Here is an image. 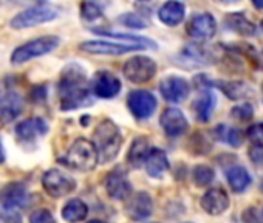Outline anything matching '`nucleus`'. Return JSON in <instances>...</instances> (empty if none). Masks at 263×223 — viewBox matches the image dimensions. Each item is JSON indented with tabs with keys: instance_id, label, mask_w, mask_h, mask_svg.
<instances>
[{
	"instance_id": "38",
	"label": "nucleus",
	"mask_w": 263,
	"mask_h": 223,
	"mask_svg": "<svg viewBox=\"0 0 263 223\" xmlns=\"http://www.w3.org/2000/svg\"><path fill=\"white\" fill-rule=\"evenodd\" d=\"M0 223H22V217L19 212L5 211L2 215H0Z\"/></svg>"
},
{
	"instance_id": "26",
	"label": "nucleus",
	"mask_w": 263,
	"mask_h": 223,
	"mask_svg": "<svg viewBox=\"0 0 263 223\" xmlns=\"http://www.w3.org/2000/svg\"><path fill=\"white\" fill-rule=\"evenodd\" d=\"M226 178H228V183L234 192H243L251 184V177H249L248 171L241 166L231 168L226 172Z\"/></svg>"
},
{
	"instance_id": "14",
	"label": "nucleus",
	"mask_w": 263,
	"mask_h": 223,
	"mask_svg": "<svg viewBox=\"0 0 263 223\" xmlns=\"http://www.w3.org/2000/svg\"><path fill=\"white\" fill-rule=\"evenodd\" d=\"M105 191L111 198L116 200H124L128 198L130 192H132V184L127 178V175L121 171V169H115L111 171L107 178H105Z\"/></svg>"
},
{
	"instance_id": "18",
	"label": "nucleus",
	"mask_w": 263,
	"mask_h": 223,
	"mask_svg": "<svg viewBox=\"0 0 263 223\" xmlns=\"http://www.w3.org/2000/svg\"><path fill=\"white\" fill-rule=\"evenodd\" d=\"M229 206V197L221 188H212L201 197V208L211 215L223 214Z\"/></svg>"
},
{
	"instance_id": "36",
	"label": "nucleus",
	"mask_w": 263,
	"mask_h": 223,
	"mask_svg": "<svg viewBox=\"0 0 263 223\" xmlns=\"http://www.w3.org/2000/svg\"><path fill=\"white\" fill-rule=\"evenodd\" d=\"M249 158L252 160L254 164H263V144L260 143H254L249 147Z\"/></svg>"
},
{
	"instance_id": "1",
	"label": "nucleus",
	"mask_w": 263,
	"mask_h": 223,
	"mask_svg": "<svg viewBox=\"0 0 263 223\" xmlns=\"http://www.w3.org/2000/svg\"><path fill=\"white\" fill-rule=\"evenodd\" d=\"M59 98L62 110H73L90 104V88L85 71L78 64L64 68L59 81Z\"/></svg>"
},
{
	"instance_id": "10",
	"label": "nucleus",
	"mask_w": 263,
	"mask_h": 223,
	"mask_svg": "<svg viewBox=\"0 0 263 223\" xmlns=\"http://www.w3.org/2000/svg\"><path fill=\"white\" fill-rule=\"evenodd\" d=\"M189 84L184 78L167 76L160 82V91L169 102H181L189 96Z\"/></svg>"
},
{
	"instance_id": "27",
	"label": "nucleus",
	"mask_w": 263,
	"mask_h": 223,
	"mask_svg": "<svg viewBox=\"0 0 263 223\" xmlns=\"http://www.w3.org/2000/svg\"><path fill=\"white\" fill-rule=\"evenodd\" d=\"M96 34L107 36V38H116L121 41H125L128 45H135L141 48H157V44L151 39H146L143 36H134V34H121V33H111V31H104V30H95Z\"/></svg>"
},
{
	"instance_id": "16",
	"label": "nucleus",
	"mask_w": 263,
	"mask_h": 223,
	"mask_svg": "<svg viewBox=\"0 0 263 223\" xmlns=\"http://www.w3.org/2000/svg\"><path fill=\"white\" fill-rule=\"evenodd\" d=\"M125 211L130 218L143 220L147 218L154 211V201L147 192H137L134 197H130L125 205Z\"/></svg>"
},
{
	"instance_id": "23",
	"label": "nucleus",
	"mask_w": 263,
	"mask_h": 223,
	"mask_svg": "<svg viewBox=\"0 0 263 223\" xmlns=\"http://www.w3.org/2000/svg\"><path fill=\"white\" fill-rule=\"evenodd\" d=\"M149 143L144 137H138L132 143L128 154H127V161L132 168H141L149 155Z\"/></svg>"
},
{
	"instance_id": "11",
	"label": "nucleus",
	"mask_w": 263,
	"mask_h": 223,
	"mask_svg": "<svg viewBox=\"0 0 263 223\" xmlns=\"http://www.w3.org/2000/svg\"><path fill=\"white\" fill-rule=\"evenodd\" d=\"M28 192L24 183L21 181H13L4 186L0 191V205L4 206L5 211H16L17 208L24 206L27 201Z\"/></svg>"
},
{
	"instance_id": "31",
	"label": "nucleus",
	"mask_w": 263,
	"mask_h": 223,
	"mask_svg": "<svg viewBox=\"0 0 263 223\" xmlns=\"http://www.w3.org/2000/svg\"><path fill=\"white\" fill-rule=\"evenodd\" d=\"M231 115H232L235 120H238V121H249V120L252 118V115H254V108H252L251 104L243 102V104H240V105H235V107L231 110Z\"/></svg>"
},
{
	"instance_id": "29",
	"label": "nucleus",
	"mask_w": 263,
	"mask_h": 223,
	"mask_svg": "<svg viewBox=\"0 0 263 223\" xmlns=\"http://www.w3.org/2000/svg\"><path fill=\"white\" fill-rule=\"evenodd\" d=\"M220 88L223 90V93L229 98V99H243L245 96L249 95V88L243 84V82H220Z\"/></svg>"
},
{
	"instance_id": "30",
	"label": "nucleus",
	"mask_w": 263,
	"mask_h": 223,
	"mask_svg": "<svg viewBox=\"0 0 263 223\" xmlns=\"http://www.w3.org/2000/svg\"><path fill=\"white\" fill-rule=\"evenodd\" d=\"M214 180V171L212 168L206 164H200L194 169V181L197 186H208Z\"/></svg>"
},
{
	"instance_id": "12",
	"label": "nucleus",
	"mask_w": 263,
	"mask_h": 223,
	"mask_svg": "<svg viewBox=\"0 0 263 223\" xmlns=\"http://www.w3.org/2000/svg\"><path fill=\"white\" fill-rule=\"evenodd\" d=\"M160 123H161V127L166 132V135L172 137V138H177L187 131L186 117L183 115L181 110H178L175 107H169L163 112Z\"/></svg>"
},
{
	"instance_id": "37",
	"label": "nucleus",
	"mask_w": 263,
	"mask_h": 223,
	"mask_svg": "<svg viewBox=\"0 0 263 223\" xmlns=\"http://www.w3.org/2000/svg\"><path fill=\"white\" fill-rule=\"evenodd\" d=\"M241 220H243V223H263L261 217L257 214V211H255L254 208H248V209L243 212Z\"/></svg>"
},
{
	"instance_id": "25",
	"label": "nucleus",
	"mask_w": 263,
	"mask_h": 223,
	"mask_svg": "<svg viewBox=\"0 0 263 223\" xmlns=\"http://www.w3.org/2000/svg\"><path fill=\"white\" fill-rule=\"evenodd\" d=\"M88 214V208L87 205L79 200V198H73V200H68L65 203V206L62 208V217L64 220H67L68 223H78V221H82Z\"/></svg>"
},
{
	"instance_id": "28",
	"label": "nucleus",
	"mask_w": 263,
	"mask_h": 223,
	"mask_svg": "<svg viewBox=\"0 0 263 223\" xmlns=\"http://www.w3.org/2000/svg\"><path fill=\"white\" fill-rule=\"evenodd\" d=\"M214 134H215V137H217L220 141H223V143H226V144H231V146H234V147L240 146L241 141H243L241 132H240L237 127H229V126H226V124L217 126L215 131H214Z\"/></svg>"
},
{
	"instance_id": "9",
	"label": "nucleus",
	"mask_w": 263,
	"mask_h": 223,
	"mask_svg": "<svg viewBox=\"0 0 263 223\" xmlns=\"http://www.w3.org/2000/svg\"><path fill=\"white\" fill-rule=\"evenodd\" d=\"M186 30L191 38H194L197 41H208V39L214 38V34H215L217 22L209 13H201V14H195L191 17Z\"/></svg>"
},
{
	"instance_id": "6",
	"label": "nucleus",
	"mask_w": 263,
	"mask_h": 223,
	"mask_svg": "<svg viewBox=\"0 0 263 223\" xmlns=\"http://www.w3.org/2000/svg\"><path fill=\"white\" fill-rule=\"evenodd\" d=\"M122 71L125 75V78L135 84H143L151 81L155 73H157V64L146 56H137L128 59Z\"/></svg>"
},
{
	"instance_id": "4",
	"label": "nucleus",
	"mask_w": 263,
	"mask_h": 223,
	"mask_svg": "<svg viewBox=\"0 0 263 223\" xmlns=\"http://www.w3.org/2000/svg\"><path fill=\"white\" fill-rule=\"evenodd\" d=\"M58 45H59V38H56V36L37 38L34 41H30V42L17 47L11 54V62L13 64H24L30 59L51 53Z\"/></svg>"
},
{
	"instance_id": "40",
	"label": "nucleus",
	"mask_w": 263,
	"mask_h": 223,
	"mask_svg": "<svg viewBox=\"0 0 263 223\" xmlns=\"http://www.w3.org/2000/svg\"><path fill=\"white\" fill-rule=\"evenodd\" d=\"M254 7H257V8H263V2H257V0H254Z\"/></svg>"
},
{
	"instance_id": "21",
	"label": "nucleus",
	"mask_w": 263,
	"mask_h": 223,
	"mask_svg": "<svg viewBox=\"0 0 263 223\" xmlns=\"http://www.w3.org/2000/svg\"><path fill=\"white\" fill-rule=\"evenodd\" d=\"M184 13H186V8L181 2H167L160 8L158 17L163 24L169 27H175L183 22Z\"/></svg>"
},
{
	"instance_id": "20",
	"label": "nucleus",
	"mask_w": 263,
	"mask_h": 223,
	"mask_svg": "<svg viewBox=\"0 0 263 223\" xmlns=\"http://www.w3.org/2000/svg\"><path fill=\"white\" fill-rule=\"evenodd\" d=\"M144 166L151 177H154V178L163 177V174L169 169V160H167L166 152L161 149H157V147L151 149L149 155L144 161Z\"/></svg>"
},
{
	"instance_id": "3",
	"label": "nucleus",
	"mask_w": 263,
	"mask_h": 223,
	"mask_svg": "<svg viewBox=\"0 0 263 223\" xmlns=\"http://www.w3.org/2000/svg\"><path fill=\"white\" fill-rule=\"evenodd\" d=\"M59 161L70 169L88 172L96 168L99 160L93 143L85 138H78Z\"/></svg>"
},
{
	"instance_id": "17",
	"label": "nucleus",
	"mask_w": 263,
	"mask_h": 223,
	"mask_svg": "<svg viewBox=\"0 0 263 223\" xmlns=\"http://www.w3.org/2000/svg\"><path fill=\"white\" fill-rule=\"evenodd\" d=\"M24 110V98L17 91H8L0 99V121L10 124Z\"/></svg>"
},
{
	"instance_id": "5",
	"label": "nucleus",
	"mask_w": 263,
	"mask_h": 223,
	"mask_svg": "<svg viewBox=\"0 0 263 223\" xmlns=\"http://www.w3.org/2000/svg\"><path fill=\"white\" fill-rule=\"evenodd\" d=\"M58 17V10L51 5L47 4H41V5H34L31 8L24 10L22 13H19L13 21H11V27L13 28H28V27H34L39 24H45L50 22L53 19Z\"/></svg>"
},
{
	"instance_id": "7",
	"label": "nucleus",
	"mask_w": 263,
	"mask_h": 223,
	"mask_svg": "<svg viewBox=\"0 0 263 223\" xmlns=\"http://www.w3.org/2000/svg\"><path fill=\"white\" fill-rule=\"evenodd\" d=\"M127 107L135 118L146 120L157 110V99L147 90H134L127 96Z\"/></svg>"
},
{
	"instance_id": "32",
	"label": "nucleus",
	"mask_w": 263,
	"mask_h": 223,
	"mask_svg": "<svg viewBox=\"0 0 263 223\" xmlns=\"http://www.w3.org/2000/svg\"><path fill=\"white\" fill-rule=\"evenodd\" d=\"M118 21L121 24H124L125 27H128V28H146L147 27V22L143 17H140L138 14H134V13L122 14V16H119Z\"/></svg>"
},
{
	"instance_id": "19",
	"label": "nucleus",
	"mask_w": 263,
	"mask_h": 223,
	"mask_svg": "<svg viewBox=\"0 0 263 223\" xmlns=\"http://www.w3.org/2000/svg\"><path fill=\"white\" fill-rule=\"evenodd\" d=\"M48 132V124L42 118H30L16 126V135L21 141H34Z\"/></svg>"
},
{
	"instance_id": "8",
	"label": "nucleus",
	"mask_w": 263,
	"mask_h": 223,
	"mask_svg": "<svg viewBox=\"0 0 263 223\" xmlns=\"http://www.w3.org/2000/svg\"><path fill=\"white\" fill-rule=\"evenodd\" d=\"M42 184L51 197H64L76 189L74 178L59 169L47 171L42 177Z\"/></svg>"
},
{
	"instance_id": "35",
	"label": "nucleus",
	"mask_w": 263,
	"mask_h": 223,
	"mask_svg": "<svg viewBox=\"0 0 263 223\" xmlns=\"http://www.w3.org/2000/svg\"><path fill=\"white\" fill-rule=\"evenodd\" d=\"M246 135L249 140L255 141V143H263V123H255L252 124L248 131H246Z\"/></svg>"
},
{
	"instance_id": "24",
	"label": "nucleus",
	"mask_w": 263,
	"mask_h": 223,
	"mask_svg": "<svg viewBox=\"0 0 263 223\" xmlns=\"http://www.w3.org/2000/svg\"><path fill=\"white\" fill-rule=\"evenodd\" d=\"M224 24L231 31L237 33L240 36H252L255 33V25L249 19H246L241 13L228 14L224 17Z\"/></svg>"
},
{
	"instance_id": "33",
	"label": "nucleus",
	"mask_w": 263,
	"mask_h": 223,
	"mask_svg": "<svg viewBox=\"0 0 263 223\" xmlns=\"http://www.w3.org/2000/svg\"><path fill=\"white\" fill-rule=\"evenodd\" d=\"M81 14L85 21L91 22V21H96V19H101L102 17V11L99 10V7L96 4H90V2H85L81 5Z\"/></svg>"
},
{
	"instance_id": "42",
	"label": "nucleus",
	"mask_w": 263,
	"mask_h": 223,
	"mask_svg": "<svg viewBox=\"0 0 263 223\" xmlns=\"http://www.w3.org/2000/svg\"><path fill=\"white\" fill-rule=\"evenodd\" d=\"M261 191H263V180H261Z\"/></svg>"
},
{
	"instance_id": "34",
	"label": "nucleus",
	"mask_w": 263,
	"mask_h": 223,
	"mask_svg": "<svg viewBox=\"0 0 263 223\" xmlns=\"http://www.w3.org/2000/svg\"><path fill=\"white\" fill-rule=\"evenodd\" d=\"M30 223H56L54 217L47 209H37L31 214Z\"/></svg>"
},
{
	"instance_id": "15",
	"label": "nucleus",
	"mask_w": 263,
	"mask_h": 223,
	"mask_svg": "<svg viewBox=\"0 0 263 223\" xmlns=\"http://www.w3.org/2000/svg\"><path fill=\"white\" fill-rule=\"evenodd\" d=\"M81 50L91 53V54H125L128 51L143 50L141 47L128 45V44H113L107 41H88L81 44Z\"/></svg>"
},
{
	"instance_id": "2",
	"label": "nucleus",
	"mask_w": 263,
	"mask_h": 223,
	"mask_svg": "<svg viewBox=\"0 0 263 223\" xmlns=\"http://www.w3.org/2000/svg\"><path fill=\"white\" fill-rule=\"evenodd\" d=\"M91 143L98 152V160L101 163H108L116 158L121 149V143H122L121 132L113 121L104 120L95 129Z\"/></svg>"
},
{
	"instance_id": "41",
	"label": "nucleus",
	"mask_w": 263,
	"mask_h": 223,
	"mask_svg": "<svg viewBox=\"0 0 263 223\" xmlns=\"http://www.w3.org/2000/svg\"><path fill=\"white\" fill-rule=\"evenodd\" d=\"M88 223H105V221H101V220H90Z\"/></svg>"
},
{
	"instance_id": "13",
	"label": "nucleus",
	"mask_w": 263,
	"mask_h": 223,
	"mask_svg": "<svg viewBox=\"0 0 263 223\" xmlns=\"http://www.w3.org/2000/svg\"><path fill=\"white\" fill-rule=\"evenodd\" d=\"M91 88H93V93L98 98L110 99V98H113V96H116L119 93L121 82L110 71H98L95 75L93 81H91Z\"/></svg>"
},
{
	"instance_id": "22",
	"label": "nucleus",
	"mask_w": 263,
	"mask_h": 223,
	"mask_svg": "<svg viewBox=\"0 0 263 223\" xmlns=\"http://www.w3.org/2000/svg\"><path fill=\"white\" fill-rule=\"evenodd\" d=\"M215 104H217V101H215V95L214 93H211V91L201 93L195 99V102L192 104V108L195 112L197 120L201 121V123L209 121V118L212 117V112L215 108Z\"/></svg>"
},
{
	"instance_id": "39",
	"label": "nucleus",
	"mask_w": 263,
	"mask_h": 223,
	"mask_svg": "<svg viewBox=\"0 0 263 223\" xmlns=\"http://www.w3.org/2000/svg\"><path fill=\"white\" fill-rule=\"evenodd\" d=\"M5 160V155H4V147H2V143H0V163H4Z\"/></svg>"
}]
</instances>
